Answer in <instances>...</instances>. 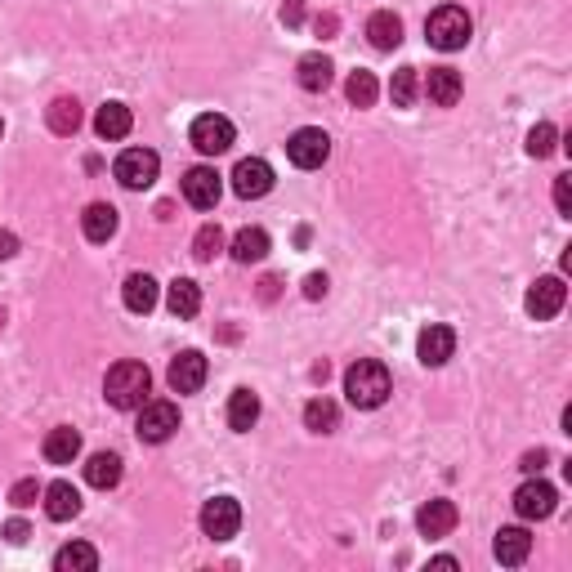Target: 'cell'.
Wrapping results in <instances>:
<instances>
[{"label": "cell", "instance_id": "1", "mask_svg": "<svg viewBox=\"0 0 572 572\" xmlns=\"http://www.w3.org/2000/svg\"><path fill=\"white\" fill-rule=\"evenodd\" d=\"M148 394H152V371L135 358L108 367V376H103V398H108L117 412H135V407L148 403Z\"/></svg>", "mask_w": 572, "mask_h": 572}, {"label": "cell", "instance_id": "2", "mask_svg": "<svg viewBox=\"0 0 572 572\" xmlns=\"http://www.w3.org/2000/svg\"><path fill=\"white\" fill-rule=\"evenodd\" d=\"M389 389H394V380H389V367L376 358H358L354 367L345 371V394L349 403L362 407V412H371V407H380L389 398Z\"/></svg>", "mask_w": 572, "mask_h": 572}, {"label": "cell", "instance_id": "3", "mask_svg": "<svg viewBox=\"0 0 572 572\" xmlns=\"http://www.w3.org/2000/svg\"><path fill=\"white\" fill-rule=\"evenodd\" d=\"M470 32H474V18L465 14L461 5H438L434 14H429V23H425L429 45H434V50H443V54L465 50V45H470Z\"/></svg>", "mask_w": 572, "mask_h": 572}, {"label": "cell", "instance_id": "4", "mask_svg": "<svg viewBox=\"0 0 572 572\" xmlns=\"http://www.w3.org/2000/svg\"><path fill=\"white\" fill-rule=\"evenodd\" d=\"M157 170H161V157L152 148H126L117 157V179L130 193H143V188L157 184Z\"/></svg>", "mask_w": 572, "mask_h": 572}, {"label": "cell", "instance_id": "5", "mask_svg": "<svg viewBox=\"0 0 572 572\" xmlns=\"http://www.w3.org/2000/svg\"><path fill=\"white\" fill-rule=\"evenodd\" d=\"M188 139H193V148H197V152H206V157H219V152L233 148L237 130H233V121H228V117H219V112H206V117H197V121H193Z\"/></svg>", "mask_w": 572, "mask_h": 572}, {"label": "cell", "instance_id": "6", "mask_svg": "<svg viewBox=\"0 0 572 572\" xmlns=\"http://www.w3.org/2000/svg\"><path fill=\"white\" fill-rule=\"evenodd\" d=\"M286 157H291L300 170H318L322 161L331 157V139H327V130H318V126L295 130V135L286 139Z\"/></svg>", "mask_w": 572, "mask_h": 572}, {"label": "cell", "instance_id": "7", "mask_svg": "<svg viewBox=\"0 0 572 572\" xmlns=\"http://www.w3.org/2000/svg\"><path fill=\"white\" fill-rule=\"evenodd\" d=\"M237 528H242V505H237L233 497H211L202 505V532L211 541L237 537Z\"/></svg>", "mask_w": 572, "mask_h": 572}, {"label": "cell", "instance_id": "8", "mask_svg": "<svg viewBox=\"0 0 572 572\" xmlns=\"http://www.w3.org/2000/svg\"><path fill=\"white\" fill-rule=\"evenodd\" d=\"M175 429H179V407L175 403L157 398V403H143L139 407V429H135V434L143 438V443H166Z\"/></svg>", "mask_w": 572, "mask_h": 572}, {"label": "cell", "instance_id": "9", "mask_svg": "<svg viewBox=\"0 0 572 572\" xmlns=\"http://www.w3.org/2000/svg\"><path fill=\"white\" fill-rule=\"evenodd\" d=\"M555 505H559V492L550 488V483H541V479H528L519 492H514V510H519V519H550L555 514Z\"/></svg>", "mask_w": 572, "mask_h": 572}, {"label": "cell", "instance_id": "10", "mask_svg": "<svg viewBox=\"0 0 572 572\" xmlns=\"http://www.w3.org/2000/svg\"><path fill=\"white\" fill-rule=\"evenodd\" d=\"M273 188V166L264 157H246V161H237V170H233V193L237 197H246V202H255V197H264Z\"/></svg>", "mask_w": 572, "mask_h": 572}, {"label": "cell", "instance_id": "11", "mask_svg": "<svg viewBox=\"0 0 572 572\" xmlns=\"http://www.w3.org/2000/svg\"><path fill=\"white\" fill-rule=\"evenodd\" d=\"M219 193H224V184H219V175L211 166H193L184 175V202L197 206V211H215Z\"/></svg>", "mask_w": 572, "mask_h": 572}, {"label": "cell", "instance_id": "12", "mask_svg": "<svg viewBox=\"0 0 572 572\" xmlns=\"http://www.w3.org/2000/svg\"><path fill=\"white\" fill-rule=\"evenodd\" d=\"M564 300H568L564 278H537V282L528 286V313H532L537 322L555 318V313L564 309Z\"/></svg>", "mask_w": 572, "mask_h": 572}, {"label": "cell", "instance_id": "13", "mask_svg": "<svg viewBox=\"0 0 572 572\" xmlns=\"http://www.w3.org/2000/svg\"><path fill=\"white\" fill-rule=\"evenodd\" d=\"M166 380H170V389H175V394H197V389L206 385V358L197 354V349H184V354L170 362Z\"/></svg>", "mask_w": 572, "mask_h": 572}, {"label": "cell", "instance_id": "14", "mask_svg": "<svg viewBox=\"0 0 572 572\" xmlns=\"http://www.w3.org/2000/svg\"><path fill=\"white\" fill-rule=\"evenodd\" d=\"M416 354H421L425 367H443V362L456 354V331L443 327V322H429L421 331V340H416Z\"/></svg>", "mask_w": 572, "mask_h": 572}, {"label": "cell", "instance_id": "15", "mask_svg": "<svg viewBox=\"0 0 572 572\" xmlns=\"http://www.w3.org/2000/svg\"><path fill=\"white\" fill-rule=\"evenodd\" d=\"M456 501H447V497H434V501H425L421 505V514H416V528H421V537H447V532L456 528Z\"/></svg>", "mask_w": 572, "mask_h": 572}, {"label": "cell", "instance_id": "16", "mask_svg": "<svg viewBox=\"0 0 572 572\" xmlns=\"http://www.w3.org/2000/svg\"><path fill=\"white\" fill-rule=\"evenodd\" d=\"M41 452H45V461H50V465H72L76 456H81V434H76L72 425L50 429L45 443H41Z\"/></svg>", "mask_w": 572, "mask_h": 572}, {"label": "cell", "instance_id": "17", "mask_svg": "<svg viewBox=\"0 0 572 572\" xmlns=\"http://www.w3.org/2000/svg\"><path fill=\"white\" fill-rule=\"evenodd\" d=\"M45 514H50L54 523H68V519H76V514H81V492H76L68 479L50 483V488H45Z\"/></svg>", "mask_w": 572, "mask_h": 572}, {"label": "cell", "instance_id": "18", "mask_svg": "<svg viewBox=\"0 0 572 572\" xmlns=\"http://www.w3.org/2000/svg\"><path fill=\"white\" fill-rule=\"evenodd\" d=\"M492 550H497V559L505 568H519L523 559L532 555V532L528 528H501L497 541H492Z\"/></svg>", "mask_w": 572, "mask_h": 572}, {"label": "cell", "instance_id": "19", "mask_svg": "<svg viewBox=\"0 0 572 572\" xmlns=\"http://www.w3.org/2000/svg\"><path fill=\"white\" fill-rule=\"evenodd\" d=\"M461 72L456 68H434L429 72V81H425V94H429V103H438V108H456L461 103Z\"/></svg>", "mask_w": 572, "mask_h": 572}, {"label": "cell", "instance_id": "20", "mask_svg": "<svg viewBox=\"0 0 572 572\" xmlns=\"http://www.w3.org/2000/svg\"><path fill=\"white\" fill-rule=\"evenodd\" d=\"M130 126H135V117H130V108H126V103H117V99L103 103L99 117H94V135L108 139V143H112V139H126Z\"/></svg>", "mask_w": 572, "mask_h": 572}, {"label": "cell", "instance_id": "21", "mask_svg": "<svg viewBox=\"0 0 572 572\" xmlns=\"http://www.w3.org/2000/svg\"><path fill=\"white\" fill-rule=\"evenodd\" d=\"M367 41L376 45V50H398V45H403V18L389 14V9L371 14L367 18Z\"/></svg>", "mask_w": 572, "mask_h": 572}, {"label": "cell", "instance_id": "22", "mask_svg": "<svg viewBox=\"0 0 572 572\" xmlns=\"http://www.w3.org/2000/svg\"><path fill=\"white\" fill-rule=\"evenodd\" d=\"M331 76H336V68H331L327 54H304V59L295 63V81H300L309 94H322V90H327Z\"/></svg>", "mask_w": 572, "mask_h": 572}, {"label": "cell", "instance_id": "23", "mask_svg": "<svg viewBox=\"0 0 572 572\" xmlns=\"http://www.w3.org/2000/svg\"><path fill=\"white\" fill-rule=\"evenodd\" d=\"M121 300H126L130 313H143V318H148V313L157 309V282H152L148 273H130L126 286H121Z\"/></svg>", "mask_w": 572, "mask_h": 572}, {"label": "cell", "instance_id": "24", "mask_svg": "<svg viewBox=\"0 0 572 572\" xmlns=\"http://www.w3.org/2000/svg\"><path fill=\"white\" fill-rule=\"evenodd\" d=\"M85 483L99 488V492L117 488V483H121V456L117 452H94L90 461H85Z\"/></svg>", "mask_w": 572, "mask_h": 572}, {"label": "cell", "instance_id": "25", "mask_svg": "<svg viewBox=\"0 0 572 572\" xmlns=\"http://www.w3.org/2000/svg\"><path fill=\"white\" fill-rule=\"evenodd\" d=\"M166 309L175 313V318H197V309H202V286L193 278H175L166 291Z\"/></svg>", "mask_w": 572, "mask_h": 572}, {"label": "cell", "instance_id": "26", "mask_svg": "<svg viewBox=\"0 0 572 572\" xmlns=\"http://www.w3.org/2000/svg\"><path fill=\"white\" fill-rule=\"evenodd\" d=\"M81 233L90 237V242H108V237L117 233V206H108V202L85 206V215H81Z\"/></svg>", "mask_w": 572, "mask_h": 572}, {"label": "cell", "instance_id": "27", "mask_svg": "<svg viewBox=\"0 0 572 572\" xmlns=\"http://www.w3.org/2000/svg\"><path fill=\"white\" fill-rule=\"evenodd\" d=\"M54 568L59 572H94L99 568V550H94L90 541H72V546H63L59 555H54Z\"/></svg>", "mask_w": 572, "mask_h": 572}, {"label": "cell", "instance_id": "28", "mask_svg": "<svg viewBox=\"0 0 572 572\" xmlns=\"http://www.w3.org/2000/svg\"><path fill=\"white\" fill-rule=\"evenodd\" d=\"M264 255H269V233H264V228H242V233L233 237V260L237 264H260Z\"/></svg>", "mask_w": 572, "mask_h": 572}, {"label": "cell", "instance_id": "29", "mask_svg": "<svg viewBox=\"0 0 572 572\" xmlns=\"http://www.w3.org/2000/svg\"><path fill=\"white\" fill-rule=\"evenodd\" d=\"M45 121H50V130L54 135H76V130H81V103L76 99H54L50 108H45Z\"/></svg>", "mask_w": 572, "mask_h": 572}, {"label": "cell", "instance_id": "30", "mask_svg": "<svg viewBox=\"0 0 572 572\" xmlns=\"http://www.w3.org/2000/svg\"><path fill=\"white\" fill-rule=\"evenodd\" d=\"M255 421H260V398H255L251 389H237V394L228 398V425H233L237 434H246Z\"/></svg>", "mask_w": 572, "mask_h": 572}, {"label": "cell", "instance_id": "31", "mask_svg": "<svg viewBox=\"0 0 572 572\" xmlns=\"http://www.w3.org/2000/svg\"><path fill=\"white\" fill-rule=\"evenodd\" d=\"M304 425H309L313 434H336L340 429V407L331 403V398H313V403L304 407Z\"/></svg>", "mask_w": 572, "mask_h": 572}, {"label": "cell", "instance_id": "32", "mask_svg": "<svg viewBox=\"0 0 572 572\" xmlns=\"http://www.w3.org/2000/svg\"><path fill=\"white\" fill-rule=\"evenodd\" d=\"M416 94H421V76H416V68H398L394 81H389V99H394V108H412Z\"/></svg>", "mask_w": 572, "mask_h": 572}, {"label": "cell", "instance_id": "33", "mask_svg": "<svg viewBox=\"0 0 572 572\" xmlns=\"http://www.w3.org/2000/svg\"><path fill=\"white\" fill-rule=\"evenodd\" d=\"M345 94H349V103H354V108H371V103H376V94H380V85H376V76L371 72H354L345 81Z\"/></svg>", "mask_w": 572, "mask_h": 572}, {"label": "cell", "instance_id": "34", "mask_svg": "<svg viewBox=\"0 0 572 572\" xmlns=\"http://www.w3.org/2000/svg\"><path fill=\"white\" fill-rule=\"evenodd\" d=\"M219 251H224V228H219V224H202V228H197V237H193V255L202 264H211Z\"/></svg>", "mask_w": 572, "mask_h": 572}, {"label": "cell", "instance_id": "35", "mask_svg": "<svg viewBox=\"0 0 572 572\" xmlns=\"http://www.w3.org/2000/svg\"><path fill=\"white\" fill-rule=\"evenodd\" d=\"M559 135H555V126H550V121H537V126H532L528 130V157H537V161H546L550 157V152H555L559 148V143H555Z\"/></svg>", "mask_w": 572, "mask_h": 572}, {"label": "cell", "instance_id": "36", "mask_svg": "<svg viewBox=\"0 0 572 572\" xmlns=\"http://www.w3.org/2000/svg\"><path fill=\"white\" fill-rule=\"evenodd\" d=\"M36 497H45V488L36 479H18L14 488H9V505H18V510H27V505H36Z\"/></svg>", "mask_w": 572, "mask_h": 572}, {"label": "cell", "instance_id": "37", "mask_svg": "<svg viewBox=\"0 0 572 572\" xmlns=\"http://www.w3.org/2000/svg\"><path fill=\"white\" fill-rule=\"evenodd\" d=\"M555 206H559V215L564 219H572V175L555 179Z\"/></svg>", "mask_w": 572, "mask_h": 572}, {"label": "cell", "instance_id": "38", "mask_svg": "<svg viewBox=\"0 0 572 572\" xmlns=\"http://www.w3.org/2000/svg\"><path fill=\"white\" fill-rule=\"evenodd\" d=\"M27 537H32V528H27L23 519H9V523H5V541H9V546H23Z\"/></svg>", "mask_w": 572, "mask_h": 572}, {"label": "cell", "instance_id": "39", "mask_svg": "<svg viewBox=\"0 0 572 572\" xmlns=\"http://www.w3.org/2000/svg\"><path fill=\"white\" fill-rule=\"evenodd\" d=\"M304 295L322 300V295H327V273H309V278H304Z\"/></svg>", "mask_w": 572, "mask_h": 572}, {"label": "cell", "instance_id": "40", "mask_svg": "<svg viewBox=\"0 0 572 572\" xmlns=\"http://www.w3.org/2000/svg\"><path fill=\"white\" fill-rule=\"evenodd\" d=\"M546 461H550V456L537 447V452H528V456L519 461V470H523V474H541V470H546Z\"/></svg>", "mask_w": 572, "mask_h": 572}, {"label": "cell", "instance_id": "41", "mask_svg": "<svg viewBox=\"0 0 572 572\" xmlns=\"http://www.w3.org/2000/svg\"><path fill=\"white\" fill-rule=\"evenodd\" d=\"M282 23L286 27H300L304 23V5H300V0H286V5H282Z\"/></svg>", "mask_w": 572, "mask_h": 572}, {"label": "cell", "instance_id": "42", "mask_svg": "<svg viewBox=\"0 0 572 572\" xmlns=\"http://www.w3.org/2000/svg\"><path fill=\"white\" fill-rule=\"evenodd\" d=\"M14 255H18V237L0 228V260H14Z\"/></svg>", "mask_w": 572, "mask_h": 572}, {"label": "cell", "instance_id": "43", "mask_svg": "<svg viewBox=\"0 0 572 572\" xmlns=\"http://www.w3.org/2000/svg\"><path fill=\"white\" fill-rule=\"evenodd\" d=\"M313 27H318V36H322V41H327V36H336V14H318V23H313Z\"/></svg>", "mask_w": 572, "mask_h": 572}, {"label": "cell", "instance_id": "44", "mask_svg": "<svg viewBox=\"0 0 572 572\" xmlns=\"http://www.w3.org/2000/svg\"><path fill=\"white\" fill-rule=\"evenodd\" d=\"M278 286H282L278 278H264L260 282V300H278Z\"/></svg>", "mask_w": 572, "mask_h": 572}, {"label": "cell", "instance_id": "45", "mask_svg": "<svg viewBox=\"0 0 572 572\" xmlns=\"http://www.w3.org/2000/svg\"><path fill=\"white\" fill-rule=\"evenodd\" d=\"M0 327H5V309H0Z\"/></svg>", "mask_w": 572, "mask_h": 572}, {"label": "cell", "instance_id": "46", "mask_svg": "<svg viewBox=\"0 0 572 572\" xmlns=\"http://www.w3.org/2000/svg\"><path fill=\"white\" fill-rule=\"evenodd\" d=\"M0 135H5V121H0Z\"/></svg>", "mask_w": 572, "mask_h": 572}]
</instances>
